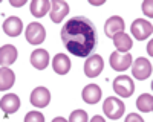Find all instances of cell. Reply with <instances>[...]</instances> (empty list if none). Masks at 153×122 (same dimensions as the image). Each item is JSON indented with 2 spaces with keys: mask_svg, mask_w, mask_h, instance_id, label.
<instances>
[{
  "mask_svg": "<svg viewBox=\"0 0 153 122\" xmlns=\"http://www.w3.org/2000/svg\"><path fill=\"white\" fill-rule=\"evenodd\" d=\"M97 28L84 15L72 17L61 29V41L75 57H89L97 46Z\"/></svg>",
  "mask_w": 153,
  "mask_h": 122,
  "instance_id": "6da1fadb",
  "label": "cell"
},
{
  "mask_svg": "<svg viewBox=\"0 0 153 122\" xmlns=\"http://www.w3.org/2000/svg\"><path fill=\"white\" fill-rule=\"evenodd\" d=\"M103 110L109 119H120L123 115H124V110H126V105L121 99L118 98H106L104 102H103Z\"/></svg>",
  "mask_w": 153,
  "mask_h": 122,
  "instance_id": "7a4b0ae2",
  "label": "cell"
},
{
  "mask_svg": "<svg viewBox=\"0 0 153 122\" xmlns=\"http://www.w3.org/2000/svg\"><path fill=\"white\" fill-rule=\"evenodd\" d=\"M113 90L121 98H129L135 92V84L133 79L127 75H120L113 79Z\"/></svg>",
  "mask_w": 153,
  "mask_h": 122,
  "instance_id": "3957f363",
  "label": "cell"
},
{
  "mask_svg": "<svg viewBox=\"0 0 153 122\" xmlns=\"http://www.w3.org/2000/svg\"><path fill=\"white\" fill-rule=\"evenodd\" d=\"M25 37H26V40L29 44H42L46 38V29L43 24L37 23V21H32L28 24L26 28V32H25Z\"/></svg>",
  "mask_w": 153,
  "mask_h": 122,
  "instance_id": "277c9868",
  "label": "cell"
},
{
  "mask_svg": "<svg viewBox=\"0 0 153 122\" xmlns=\"http://www.w3.org/2000/svg\"><path fill=\"white\" fill-rule=\"evenodd\" d=\"M104 67V60L101 55H91L87 60H86V63H84V73H86V76L89 78H95L98 76L101 70H103Z\"/></svg>",
  "mask_w": 153,
  "mask_h": 122,
  "instance_id": "5b68a950",
  "label": "cell"
},
{
  "mask_svg": "<svg viewBox=\"0 0 153 122\" xmlns=\"http://www.w3.org/2000/svg\"><path fill=\"white\" fill-rule=\"evenodd\" d=\"M132 73L139 81L147 79L152 75V63L146 58H138L136 61H132Z\"/></svg>",
  "mask_w": 153,
  "mask_h": 122,
  "instance_id": "8992f818",
  "label": "cell"
},
{
  "mask_svg": "<svg viewBox=\"0 0 153 122\" xmlns=\"http://www.w3.org/2000/svg\"><path fill=\"white\" fill-rule=\"evenodd\" d=\"M132 64V55L129 52H113L110 55V66L117 72H124Z\"/></svg>",
  "mask_w": 153,
  "mask_h": 122,
  "instance_id": "52a82bcc",
  "label": "cell"
},
{
  "mask_svg": "<svg viewBox=\"0 0 153 122\" xmlns=\"http://www.w3.org/2000/svg\"><path fill=\"white\" fill-rule=\"evenodd\" d=\"M132 34L136 40H146L147 37L152 35L153 32V26L152 23L147 21V20H143V18H138L132 23Z\"/></svg>",
  "mask_w": 153,
  "mask_h": 122,
  "instance_id": "ba28073f",
  "label": "cell"
},
{
  "mask_svg": "<svg viewBox=\"0 0 153 122\" xmlns=\"http://www.w3.org/2000/svg\"><path fill=\"white\" fill-rule=\"evenodd\" d=\"M68 14H69V5L66 2H61V0H52L51 2L49 15L54 23H61Z\"/></svg>",
  "mask_w": 153,
  "mask_h": 122,
  "instance_id": "9c48e42d",
  "label": "cell"
},
{
  "mask_svg": "<svg viewBox=\"0 0 153 122\" xmlns=\"http://www.w3.org/2000/svg\"><path fill=\"white\" fill-rule=\"evenodd\" d=\"M51 102V93L46 87H37L31 93V104L37 108H45Z\"/></svg>",
  "mask_w": 153,
  "mask_h": 122,
  "instance_id": "30bf717a",
  "label": "cell"
},
{
  "mask_svg": "<svg viewBox=\"0 0 153 122\" xmlns=\"http://www.w3.org/2000/svg\"><path fill=\"white\" fill-rule=\"evenodd\" d=\"M16 60H17V49L12 44H3L0 47V64H2V67L14 64Z\"/></svg>",
  "mask_w": 153,
  "mask_h": 122,
  "instance_id": "8fae6325",
  "label": "cell"
},
{
  "mask_svg": "<svg viewBox=\"0 0 153 122\" xmlns=\"http://www.w3.org/2000/svg\"><path fill=\"white\" fill-rule=\"evenodd\" d=\"M104 32H106L107 37H110V38H113V37L120 32H124V20L120 15L110 17L104 24Z\"/></svg>",
  "mask_w": 153,
  "mask_h": 122,
  "instance_id": "7c38bea8",
  "label": "cell"
},
{
  "mask_svg": "<svg viewBox=\"0 0 153 122\" xmlns=\"http://www.w3.org/2000/svg\"><path fill=\"white\" fill-rule=\"evenodd\" d=\"M23 31V23L19 17H8L3 21V32L8 37H19Z\"/></svg>",
  "mask_w": 153,
  "mask_h": 122,
  "instance_id": "4fadbf2b",
  "label": "cell"
},
{
  "mask_svg": "<svg viewBox=\"0 0 153 122\" xmlns=\"http://www.w3.org/2000/svg\"><path fill=\"white\" fill-rule=\"evenodd\" d=\"M0 107L2 110L6 113V115H11V113H16L17 110L20 108V98L16 95V93H9V95H5L2 98V102H0Z\"/></svg>",
  "mask_w": 153,
  "mask_h": 122,
  "instance_id": "5bb4252c",
  "label": "cell"
},
{
  "mask_svg": "<svg viewBox=\"0 0 153 122\" xmlns=\"http://www.w3.org/2000/svg\"><path fill=\"white\" fill-rule=\"evenodd\" d=\"M101 93H103V92H101L100 85L89 84V85H86V87L83 89L81 96H83V101L84 102H87V104H97L101 99Z\"/></svg>",
  "mask_w": 153,
  "mask_h": 122,
  "instance_id": "9a60e30c",
  "label": "cell"
},
{
  "mask_svg": "<svg viewBox=\"0 0 153 122\" xmlns=\"http://www.w3.org/2000/svg\"><path fill=\"white\" fill-rule=\"evenodd\" d=\"M31 64L38 69V70H43L48 67L49 64V54L45 49H35V51L31 54Z\"/></svg>",
  "mask_w": 153,
  "mask_h": 122,
  "instance_id": "2e32d148",
  "label": "cell"
},
{
  "mask_svg": "<svg viewBox=\"0 0 153 122\" xmlns=\"http://www.w3.org/2000/svg\"><path fill=\"white\" fill-rule=\"evenodd\" d=\"M52 67L58 75H66L71 70V60L65 54H57L52 58Z\"/></svg>",
  "mask_w": 153,
  "mask_h": 122,
  "instance_id": "e0dca14e",
  "label": "cell"
},
{
  "mask_svg": "<svg viewBox=\"0 0 153 122\" xmlns=\"http://www.w3.org/2000/svg\"><path fill=\"white\" fill-rule=\"evenodd\" d=\"M113 43H115V47L118 49V52H129L132 46H133V41L129 35L126 32H120L113 37Z\"/></svg>",
  "mask_w": 153,
  "mask_h": 122,
  "instance_id": "ac0fdd59",
  "label": "cell"
},
{
  "mask_svg": "<svg viewBox=\"0 0 153 122\" xmlns=\"http://www.w3.org/2000/svg\"><path fill=\"white\" fill-rule=\"evenodd\" d=\"M31 12L34 17H43L46 12L51 11V2H48V0H32L31 2Z\"/></svg>",
  "mask_w": 153,
  "mask_h": 122,
  "instance_id": "d6986e66",
  "label": "cell"
},
{
  "mask_svg": "<svg viewBox=\"0 0 153 122\" xmlns=\"http://www.w3.org/2000/svg\"><path fill=\"white\" fill-rule=\"evenodd\" d=\"M16 81V75L14 72L9 70L8 67H2L0 69V90H8L12 87V84Z\"/></svg>",
  "mask_w": 153,
  "mask_h": 122,
  "instance_id": "ffe728a7",
  "label": "cell"
},
{
  "mask_svg": "<svg viewBox=\"0 0 153 122\" xmlns=\"http://www.w3.org/2000/svg\"><path fill=\"white\" fill-rule=\"evenodd\" d=\"M136 107H138V110H141V112H144V113L152 112L153 110V96L150 93L141 95L136 101Z\"/></svg>",
  "mask_w": 153,
  "mask_h": 122,
  "instance_id": "44dd1931",
  "label": "cell"
},
{
  "mask_svg": "<svg viewBox=\"0 0 153 122\" xmlns=\"http://www.w3.org/2000/svg\"><path fill=\"white\" fill-rule=\"evenodd\" d=\"M69 121L71 122H86L87 121V113L84 112V110L78 108V110H75V112H72V115L69 116Z\"/></svg>",
  "mask_w": 153,
  "mask_h": 122,
  "instance_id": "7402d4cb",
  "label": "cell"
},
{
  "mask_svg": "<svg viewBox=\"0 0 153 122\" xmlns=\"http://www.w3.org/2000/svg\"><path fill=\"white\" fill-rule=\"evenodd\" d=\"M45 116L40 112H31L25 116V122H43Z\"/></svg>",
  "mask_w": 153,
  "mask_h": 122,
  "instance_id": "603a6c76",
  "label": "cell"
},
{
  "mask_svg": "<svg viewBox=\"0 0 153 122\" xmlns=\"http://www.w3.org/2000/svg\"><path fill=\"white\" fill-rule=\"evenodd\" d=\"M143 12L147 15V17H153V9H152V0H146L143 3Z\"/></svg>",
  "mask_w": 153,
  "mask_h": 122,
  "instance_id": "cb8c5ba5",
  "label": "cell"
},
{
  "mask_svg": "<svg viewBox=\"0 0 153 122\" xmlns=\"http://www.w3.org/2000/svg\"><path fill=\"white\" fill-rule=\"evenodd\" d=\"M127 122H130V121H138V122H143V118L141 116H138V115H129L126 118Z\"/></svg>",
  "mask_w": 153,
  "mask_h": 122,
  "instance_id": "d4e9b609",
  "label": "cell"
},
{
  "mask_svg": "<svg viewBox=\"0 0 153 122\" xmlns=\"http://www.w3.org/2000/svg\"><path fill=\"white\" fill-rule=\"evenodd\" d=\"M12 6H16V8H19V6H23L25 3H26V2H25V0H20V2H16V0H11V2H9Z\"/></svg>",
  "mask_w": 153,
  "mask_h": 122,
  "instance_id": "484cf974",
  "label": "cell"
},
{
  "mask_svg": "<svg viewBox=\"0 0 153 122\" xmlns=\"http://www.w3.org/2000/svg\"><path fill=\"white\" fill-rule=\"evenodd\" d=\"M89 3H91V5H95V6H98V5H103V3H104V0H100V2H94V0H89Z\"/></svg>",
  "mask_w": 153,
  "mask_h": 122,
  "instance_id": "4316f807",
  "label": "cell"
},
{
  "mask_svg": "<svg viewBox=\"0 0 153 122\" xmlns=\"http://www.w3.org/2000/svg\"><path fill=\"white\" fill-rule=\"evenodd\" d=\"M92 121H94V122H104V119L101 118V116H94Z\"/></svg>",
  "mask_w": 153,
  "mask_h": 122,
  "instance_id": "83f0119b",
  "label": "cell"
},
{
  "mask_svg": "<svg viewBox=\"0 0 153 122\" xmlns=\"http://www.w3.org/2000/svg\"><path fill=\"white\" fill-rule=\"evenodd\" d=\"M147 52L152 55V43H149V46H147Z\"/></svg>",
  "mask_w": 153,
  "mask_h": 122,
  "instance_id": "f1b7e54d",
  "label": "cell"
},
{
  "mask_svg": "<svg viewBox=\"0 0 153 122\" xmlns=\"http://www.w3.org/2000/svg\"><path fill=\"white\" fill-rule=\"evenodd\" d=\"M54 121H55V122H63V121H65V118H55Z\"/></svg>",
  "mask_w": 153,
  "mask_h": 122,
  "instance_id": "f546056e",
  "label": "cell"
}]
</instances>
